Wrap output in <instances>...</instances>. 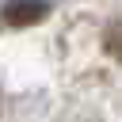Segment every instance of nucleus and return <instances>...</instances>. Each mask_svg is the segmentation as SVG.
<instances>
[{
	"instance_id": "nucleus-1",
	"label": "nucleus",
	"mask_w": 122,
	"mask_h": 122,
	"mask_svg": "<svg viewBox=\"0 0 122 122\" xmlns=\"http://www.w3.org/2000/svg\"><path fill=\"white\" fill-rule=\"evenodd\" d=\"M42 11H46V0H11L4 15H8L11 23H30V19H38Z\"/></svg>"
},
{
	"instance_id": "nucleus-2",
	"label": "nucleus",
	"mask_w": 122,
	"mask_h": 122,
	"mask_svg": "<svg viewBox=\"0 0 122 122\" xmlns=\"http://www.w3.org/2000/svg\"><path fill=\"white\" fill-rule=\"evenodd\" d=\"M107 46H111V50H114V53L122 57V19H118V23L111 27V38H107Z\"/></svg>"
}]
</instances>
